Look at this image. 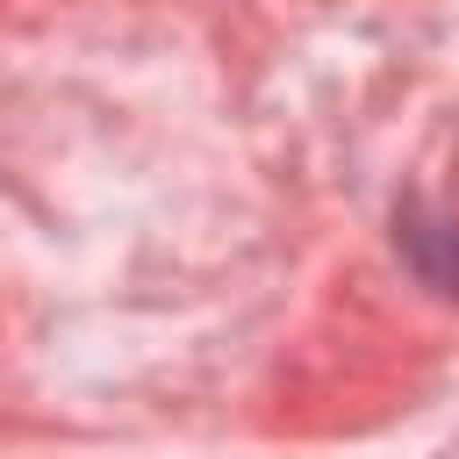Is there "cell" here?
<instances>
[{
  "instance_id": "1",
  "label": "cell",
  "mask_w": 459,
  "mask_h": 459,
  "mask_svg": "<svg viewBox=\"0 0 459 459\" xmlns=\"http://www.w3.org/2000/svg\"><path fill=\"white\" fill-rule=\"evenodd\" d=\"M402 251H409V265H416L430 287L459 294V215L409 208V215H402Z\"/></svg>"
}]
</instances>
